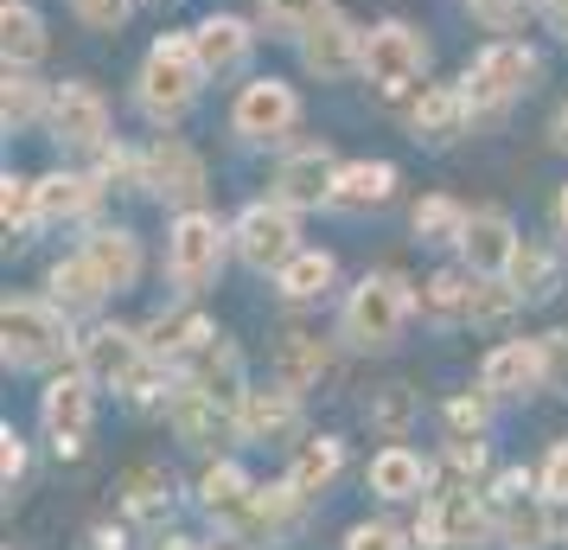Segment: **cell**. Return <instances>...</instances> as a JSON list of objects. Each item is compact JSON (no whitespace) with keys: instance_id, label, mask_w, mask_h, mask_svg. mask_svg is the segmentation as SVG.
<instances>
[{"instance_id":"8d00e7d4","label":"cell","mask_w":568,"mask_h":550,"mask_svg":"<svg viewBox=\"0 0 568 550\" xmlns=\"http://www.w3.org/2000/svg\"><path fill=\"white\" fill-rule=\"evenodd\" d=\"M326 346L313 340V333H287L282 340V366H275V378H282L287 391H313L320 378H326Z\"/></svg>"},{"instance_id":"ab89813d","label":"cell","mask_w":568,"mask_h":550,"mask_svg":"<svg viewBox=\"0 0 568 550\" xmlns=\"http://www.w3.org/2000/svg\"><path fill=\"white\" fill-rule=\"evenodd\" d=\"M517 308H524V294H517L505 276H473V308H466L473 327H498V320H511Z\"/></svg>"},{"instance_id":"816d5d0a","label":"cell","mask_w":568,"mask_h":550,"mask_svg":"<svg viewBox=\"0 0 568 550\" xmlns=\"http://www.w3.org/2000/svg\"><path fill=\"white\" fill-rule=\"evenodd\" d=\"M549 148H562V154H568V103L549 116Z\"/></svg>"},{"instance_id":"9c48e42d","label":"cell","mask_w":568,"mask_h":550,"mask_svg":"<svg viewBox=\"0 0 568 550\" xmlns=\"http://www.w3.org/2000/svg\"><path fill=\"white\" fill-rule=\"evenodd\" d=\"M205 186H211L205 154H199L192 141H180L173 129L160 134L148 154H141V192H154L160 206H173V211L205 206Z\"/></svg>"},{"instance_id":"3957f363","label":"cell","mask_w":568,"mask_h":550,"mask_svg":"<svg viewBox=\"0 0 568 550\" xmlns=\"http://www.w3.org/2000/svg\"><path fill=\"white\" fill-rule=\"evenodd\" d=\"M542 78V58L537 46H524V39H491V46H479L473 52V64H466V103H473V122H498L511 103H524L530 90H537Z\"/></svg>"},{"instance_id":"f546056e","label":"cell","mask_w":568,"mask_h":550,"mask_svg":"<svg viewBox=\"0 0 568 550\" xmlns=\"http://www.w3.org/2000/svg\"><path fill=\"white\" fill-rule=\"evenodd\" d=\"M250 499H256V487H250V473L236 468V461H217V468H205V480H199V506H205L224 531H236V524H243Z\"/></svg>"},{"instance_id":"cb8c5ba5","label":"cell","mask_w":568,"mask_h":550,"mask_svg":"<svg viewBox=\"0 0 568 550\" xmlns=\"http://www.w3.org/2000/svg\"><path fill=\"white\" fill-rule=\"evenodd\" d=\"M396 199V167L389 160H345L333 180V199L326 211H345V218H358V211H384Z\"/></svg>"},{"instance_id":"5b68a950","label":"cell","mask_w":568,"mask_h":550,"mask_svg":"<svg viewBox=\"0 0 568 550\" xmlns=\"http://www.w3.org/2000/svg\"><path fill=\"white\" fill-rule=\"evenodd\" d=\"M409 282L403 276H364L358 289L345 294V308H338V340L352 346V352H396L403 340V327H409Z\"/></svg>"},{"instance_id":"b9f144b4","label":"cell","mask_w":568,"mask_h":550,"mask_svg":"<svg viewBox=\"0 0 568 550\" xmlns=\"http://www.w3.org/2000/svg\"><path fill=\"white\" fill-rule=\"evenodd\" d=\"M71 13H78L90 32H122L134 13V0H71Z\"/></svg>"},{"instance_id":"f6af8a7d","label":"cell","mask_w":568,"mask_h":550,"mask_svg":"<svg viewBox=\"0 0 568 550\" xmlns=\"http://www.w3.org/2000/svg\"><path fill=\"white\" fill-rule=\"evenodd\" d=\"M345 550H409V538H403L396 524L371 519V524H352V531H345Z\"/></svg>"},{"instance_id":"f5cc1de1","label":"cell","mask_w":568,"mask_h":550,"mask_svg":"<svg viewBox=\"0 0 568 550\" xmlns=\"http://www.w3.org/2000/svg\"><path fill=\"white\" fill-rule=\"evenodd\" d=\"M160 550H199V544H192V538H166Z\"/></svg>"},{"instance_id":"52a82bcc","label":"cell","mask_w":568,"mask_h":550,"mask_svg":"<svg viewBox=\"0 0 568 550\" xmlns=\"http://www.w3.org/2000/svg\"><path fill=\"white\" fill-rule=\"evenodd\" d=\"M231 243H236V262L243 269H256V276H275L294 250H301V211L287 206V199H256V206L236 211L231 224Z\"/></svg>"},{"instance_id":"ffe728a7","label":"cell","mask_w":568,"mask_h":550,"mask_svg":"<svg viewBox=\"0 0 568 550\" xmlns=\"http://www.w3.org/2000/svg\"><path fill=\"white\" fill-rule=\"evenodd\" d=\"M333 180H338L333 148H326V141H307V148H294V154L275 167V199H287L294 211L326 206V199H333Z\"/></svg>"},{"instance_id":"74e56055","label":"cell","mask_w":568,"mask_h":550,"mask_svg":"<svg viewBox=\"0 0 568 550\" xmlns=\"http://www.w3.org/2000/svg\"><path fill=\"white\" fill-rule=\"evenodd\" d=\"M505 282L524 294V308H537V301H549V294H556V257H549L542 243H517L511 276H505Z\"/></svg>"},{"instance_id":"e0dca14e","label":"cell","mask_w":568,"mask_h":550,"mask_svg":"<svg viewBox=\"0 0 568 550\" xmlns=\"http://www.w3.org/2000/svg\"><path fill=\"white\" fill-rule=\"evenodd\" d=\"M256 39L262 32L250 27V20H236V13H205V20L192 27V46H199V64H205L211 83L243 78L250 58H256Z\"/></svg>"},{"instance_id":"4fadbf2b","label":"cell","mask_w":568,"mask_h":550,"mask_svg":"<svg viewBox=\"0 0 568 550\" xmlns=\"http://www.w3.org/2000/svg\"><path fill=\"white\" fill-rule=\"evenodd\" d=\"M78 366L97 378V391H129L134 378L154 366V352H148V333L103 320V327H90L78 340Z\"/></svg>"},{"instance_id":"8fae6325","label":"cell","mask_w":568,"mask_h":550,"mask_svg":"<svg viewBox=\"0 0 568 550\" xmlns=\"http://www.w3.org/2000/svg\"><path fill=\"white\" fill-rule=\"evenodd\" d=\"M294 129H301V90H294V83L250 78L243 90H236V103H231V134L236 141L262 148V141H287Z\"/></svg>"},{"instance_id":"2e32d148","label":"cell","mask_w":568,"mask_h":550,"mask_svg":"<svg viewBox=\"0 0 568 550\" xmlns=\"http://www.w3.org/2000/svg\"><path fill=\"white\" fill-rule=\"evenodd\" d=\"M301 64H307V78H320V83L364 78V32L333 7V13H326L307 39H301Z\"/></svg>"},{"instance_id":"d4e9b609","label":"cell","mask_w":568,"mask_h":550,"mask_svg":"<svg viewBox=\"0 0 568 550\" xmlns=\"http://www.w3.org/2000/svg\"><path fill=\"white\" fill-rule=\"evenodd\" d=\"M83 257L97 262V276L109 282V294H129L141 282V237L129 224H97L83 237Z\"/></svg>"},{"instance_id":"f1b7e54d","label":"cell","mask_w":568,"mask_h":550,"mask_svg":"<svg viewBox=\"0 0 568 550\" xmlns=\"http://www.w3.org/2000/svg\"><path fill=\"white\" fill-rule=\"evenodd\" d=\"M0 52L13 71H32L45 58V20L32 0H0Z\"/></svg>"},{"instance_id":"60d3db41","label":"cell","mask_w":568,"mask_h":550,"mask_svg":"<svg viewBox=\"0 0 568 550\" xmlns=\"http://www.w3.org/2000/svg\"><path fill=\"white\" fill-rule=\"evenodd\" d=\"M0 218H7V237L39 231V180L7 173V180H0Z\"/></svg>"},{"instance_id":"7a4b0ae2","label":"cell","mask_w":568,"mask_h":550,"mask_svg":"<svg viewBox=\"0 0 568 550\" xmlns=\"http://www.w3.org/2000/svg\"><path fill=\"white\" fill-rule=\"evenodd\" d=\"M0 359L7 371H52L64 359H78V333H71V314L58 301H7L0 308Z\"/></svg>"},{"instance_id":"c3c4849f","label":"cell","mask_w":568,"mask_h":550,"mask_svg":"<svg viewBox=\"0 0 568 550\" xmlns=\"http://www.w3.org/2000/svg\"><path fill=\"white\" fill-rule=\"evenodd\" d=\"M542 366H549V391L568 397V327L562 333H542Z\"/></svg>"},{"instance_id":"836d02e7","label":"cell","mask_w":568,"mask_h":550,"mask_svg":"<svg viewBox=\"0 0 568 550\" xmlns=\"http://www.w3.org/2000/svg\"><path fill=\"white\" fill-rule=\"evenodd\" d=\"M409 224H415V237H422L428 250H460V237H466V224H473V211H466L454 192H428V199L409 211Z\"/></svg>"},{"instance_id":"603a6c76","label":"cell","mask_w":568,"mask_h":550,"mask_svg":"<svg viewBox=\"0 0 568 550\" xmlns=\"http://www.w3.org/2000/svg\"><path fill=\"white\" fill-rule=\"evenodd\" d=\"M428 480H435V468L415 454L409 442H389L371 454V468H364V487L377 499H389V506H403V499H422L428 493Z\"/></svg>"},{"instance_id":"681fc988","label":"cell","mask_w":568,"mask_h":550,"mask_svg":"<svg viewBox=\"0 0 568 550\" xmlns=\"http://www.w3.org/2000/svg\"><path fill=\"white\" fill-rule=\"evenodd\" d=\"M537 13H542V27L568 46V0H537Z\"/></svg>"},{"instance_id":"ee69618b","label":"cell","mask_w":568,"mask_h":550,"mask_svg":"<svg viewBox=\"0 0 568 550\" xmlns=\"http://www.w3.org/2000/svg\"><path fill=\"white\" fill-rule=\"evenodd\" d=\"M537 487L549 506H568V442H549V454H542V468H537Z\"/></svg>"},{"instance_id":"277c9868","label":"cell","mask_w":568,"mask_h":550,"mask_svg":"<svg viewBox=\"0 0 568 550\" xmlns=\"http://www.w3.org/2000/svg\"><path fill=\"white\" fill-rule=\"evenodd\" d=\"M231 224L217 218V211L192 206L173 218V231H166V282L180 301H199V294L224 276V257H231Z\"/></svg>"},{"instance_id":"d6986e66","label":"cell","mask_w":568,"mask_h":550,"mask_svg":"<svg viewBox=\"0 0 568 550\" xmlns=\"http://www.w3.org/2000/svg\"><path fill=\"white\" fill-rule=\"evenodd\" d=\"M236 436L243 442H294L301 436V391H287L282 378L275 384H250V397H243V410H236Z\"/></svg>"},{"instance_id":"6da1fadb","label":"cell","mask_w":568,"mask_h":550,"mask_svg":"<svg viewBox=\"0 0 568 550\" xmlns=\"http://www.w3.org/2000/svg\"><path fill=\"white\" fill-rule=\"evenodd\" d=\"M205 64H199V46H192V32H166L148 46L141 58V71H134V109L154 122V129H180L185 116L199 109L205 97Z\"/></svg>"},{"instance_id":"e575fe53","label":"cell","mask_w":568,"mask_h":550,"mask_svg":"<svg viewBox=\"0 0 568 550\" xmlns=\"http://www.w3.org/2000/svg\"><path fill=\"white\" fill-rule=\"evenodd\" d=\"M301 506H307V499L294 493V487H256V499H250V512H243V524H236V538H250V544H256V538H282L287 524H294V512H301Z\"/></svg>"},{"instance_id":"8992f818","label":"cell","mask_w":568,"mask_h":550,"mask_svg":"<svg viewBox=\"0 0 568 550\" xmlns=\"http://www.w3.org/2000/svg\"><path fill=\"white\" fill-rule=\"evenodd\" d=\"M422 78H428V39H422L409 20H384V27L364 32V83H371L384 103L415 97Z\"/></svg>"},{"instance_id":"7dc6e473","label":"cell","mask_w":568,"mask_h":550,"mask_svg":"<svg viewBox=\"0 0 568 550\" xmlns=\"http://www.w3.org/2000/svg\"><path fill=\"white\" fill-rule=\"evenodd\" d=\"M447 422H454L460 436H479V429L491 422V397L486 391L479 397H454V403H447Z\"/></svg>"},{"instance_id":"4dcf8cb0","label":"cell","mask_w":568,"mask_h":550,"mask_svg":"<svg viewBox=\"0 0 568 550\" xmlns=\"http://www.w3.org/2000/svg\"><path fill=\"white\" fill-rule=\"evenodd\" d=\"M338 468H345V442H338V436H307V442L294 448L287 487H294L301 499H320L338 480Z\"/></svg>"},{"instance_id":"5bb4252c","label":"cell","mask_w":568,"mask_h":550,"mask_svg":"<svg viewBox=\"0 0 568 550\" xmlns=\"http://www.w3.org/2000/svg\"><path fill=\"white\" fill-rule=\"evenodd\" d=\"M491 519H498V544L505 550H549L556 524H549V499L530 487V473H505L491 493Z\"/></svg>"},{"instance_id":"ba28073f","label":"cell","mask_w":568,"mask_h":550,"mask_svg":"<svg viewBox=\"0 0 568 550\" xmlns=\"http://www.w3.org/2000/svg\"><path fill=\"white\" fill-rule=\"evenodd\" d=\"M415 538H428L435 550H486V538H498L491 499L479 487H447V493H435L422 506Z\"/></svg>"},{"instance_id":"7bdbcfd3","label":"cell","mask_w":568,"mask_h":550,"mask_svg":"<svg viewBox=\"0 0 568 550\" xmlns=\"http://www.w3.org/2000/svg\"><path fill=\"white\" fill-rule=\"evenodd\" d=\"M460 7L473 13V20H479V27L505 32V27H517V20H524V13H530L537 0H460Z\"/></svg>"},{"instance_id":"ac0fdd59","label":"cell","mask_w":568,"mask_h":550,"mask_svg":"<svg viewBox=\"0 0 568 550\" xmlns=\"http://www.w3.org/2000/svg\"><path fill=\"white\" fill-rule=\"evenodd\" d=\"M466 129H479L473 122V103H466L460 83H422L409 103V134L422 148H454Z\"/></svg>"},{"instance_id":"d590c367","label":"cell","mask_w":568,"mask_h":550,"mask_svg":"<svg viewBox=\"0 0 568 550\" xmlns=\"http://www.w3.org/2000/svg\"><path fill=\"white\" fill-rule=\"evenodd\" d=\"M326 13H333V0H262V7H256V27L268 32V39H294V46H301V39H307Z\"/></svg>"},{"instance_id":"7c38bea8","label":"cell","mask_w":568,"mask_h":550,"mask_svg":"<svg viewBox=\"0 0 568 550\" xmlns=\"http://www.w3.org/2000/svg\"><path fill=\"white\" fill-rule=\"evenodd\" d=\"M45 134H52L64 154H103L109 148V103L97 83L64 78L52 90V116H45Z\"/></svg>"},{"instance_id":"83f0119b","label":"cell","mask_w":568,"mask_h":550,"mask_svg":"<svg viewBox=\"0 0 568 550\" xmlns=\"http://www.w3.org/2000/svg\"><path fill=\"white\" fill-rule=\"evenodd\" d=\"M166 422L180 429V442H192V448H211L224 429H236V417L224 410V403H211L199 384H180V391L166 397Z\"/></svg>"},{"instance_id":"f907efd6","label":"cell","mask_w":568,"mask_h":550,"mask_svg":"<svg viewBox=\"0 0 568 550\" xmlns=\"http://www.w3.org/2000/svg\"><path fill=\"white\" fill-rule=\"evenodd\" d=\"M549 224H556V237L568 243V186H556V206H549Z\"/></svg>"},{"instance_id":"d6a6232c","label":"cell","mask_w":568,"mask_h":550,"mask_svg":"<svg viewBox=\"0 0 568 550\" xmlns=\"http://www.w3.org/2000/svg\"><path fill=\"white\" fill-rule=\"evenodd\" d=\"M415 308L428 314V327H460L473 308V269H435L415 294Z\"/></svg>"},{"instance_id":"484cf974","label":"cell","mask_w":568,"mask_h":550,"mask_svg":"<svg viewBox=\"0 0 568 550\" xmlns=\"http://www.w3.org/2000/svg\"><path fill=\"white\" fill-rule=\"evenodd\" d=\"M45 289H52V301L64 308V314H97L109 301V282L97 276V262L83 257V250H71V257H58L52 269H45Z\"/></svg>"},{"instance_id":"4316f807","label":"cell","mask_w":568,"mask_h":550,"mask_svg":"<svg viewBox=\"0 0 568 550\" xmlns=\"http://www.w3.org/2000/svg\"><path fill=\"white\" fill-rule=\"evenodd\" d=\"M333 282H338V257L333 250H313V243H301V250L275 269V294L294 301V308H307V301H320V294H333Z\"/></svg>"},{"instance_id":"f35d334b","label":"cell","mask_w":568,"mask_h":550,"mask_svg":"<svg viewBox=\"0 0 568 550\" xmlns=\"http://www.w3.org/2000/svg\"><path fill=\"white\" fill-rule=\"evenodd\" d=\"M364 417H371V429H384L389 442H403L409 422L422 417V397H415V384H384V391H371Z\"/></svg>"},{"instance_id":"1f68e13d","label":"cell","mask_w":568,"mask_h":550,"mask_svg":"<svg viewBox=\"0 0 568 550\" xmlns=\"http://www.w3.org/2000/svg\"><path fill=\"white\" fill-rule=\"evenodd\" d=\"M52 116V90L32 78V71H13L7 64V83H0V129L7 134H27Z\"/></svg>"},{"instance_id":"7402d4cb","label":"cell","mask_w":568,"mask_h":550,"mask_svg":"<svg viewBox=\"0 0 568 550\" xmlns=\"http://www.w3.org/2000/svg\"><path fill=\"white\" fill-rule=\"evenodd\" d=\"M103 206V180L97 173H78V167H58L39 180V224H83L90 211Z\"/></svg>"},{"instance_id":"30bf717a","label":"cell","mask_w":568,"mask_h":550,"mask_svg":"<svg viewBox=\"0 0 568 550\" xmlns=\"http://www.w3.org/2000/svg\"><path fill=\"white\" fill-rule=\"evenodd\" d=\"M90 422H97V378L83 366L58 371L52 384L39 391V429H45V442H52L58 454H83Z\"/></svg>"},{"instance_id":"44dd1931","label":"cell","mask_w":568,"mask_h":550,"mask_svg":"<svg viewBox=\"0 0 568 550\" xmlns=\"http://www.w3.org/2000/svg\"><path fill=\"white\" fill-rule=\"evenodd\" d=\"M517 243H524V237H517V224L498 206L473 211V224H466V237H460V269H473V276H511Z\"/></svg>"},{"instance_id":"bcb514c9","label":"cell","mask_w":568,"mask_h":550,"mask_svg":"<svg viewBox=\"0 0 568 550\" xmlns=\"http://www.w3.org/2000/svg\"><path fill=\"white\" fill-rule=\"evenodd\" d=\"M0 480H7V493H13V487L27 480V436H20L13 422L0 429Z\"/></svg>"},{"instance_id":"9a60e30c","label":"cell","mask_w":568,"mask_h":550,"mask_svg":"<svg viewBox=\"0 0 568 550\" xmlns=\"http://www.w3.org/2000/svg\"><path fill=\"white\" fill-rule=\"evenodd\" d=\"M479 391L491 403H524V397L549 391V366H542V340H498L479 359Z\"/></svg>"}]
</instances>
